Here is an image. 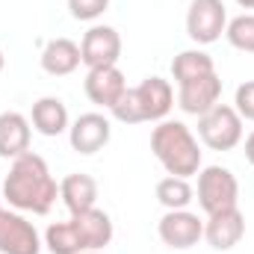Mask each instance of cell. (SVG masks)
Returning <instances> with one entry per match:
<instances>
[{"label": "cell", "instance_id": "5bb4252c", "mask_svg": "<svg viewBox=\"0 0 254 254\" xmlns=\"http://www.w3.org/2000/svg\"><path fill=\"white\" fill-rule=\"evenodd\" d=\"M27 151H30V122L15 110L0 113V157L18 160Z\"/></svg>", "mask_w": 254, "mask_h": 254}, {"label": "cell", "instance_id": "ba28073f", "mask_svg": "<svg viewBox=\"0 0 254 254\" xmlns=\"http://www.w3.org/2000/svg\"><path fill=\"white\" fill-rule=\"evenodd\" d=\"M42 240L33 222H27L18 213L3 210L0 213V254H39Z\"/></svg>", "mask_w": 254, "mask_h": 254}, {"label": "cell", "instance_id": "44dd1931", "mask_svg": "<svg viewBox=\"0 0 254 254\" xmlns=\"http://www.w3.org/2000/svg\"><path fill=\"white\" fill-rule=\"evenodd\" d=\"M192 187L187 178H175V175H169V178H163L160 184H157V201L166 207V210H187L192 201Z\"/></svg>", "mask_w": 254, "mask_h": 254}, {"label": "cell", "instance_id": "e0dca14e", "mask_svg": "<svg viewBox=\"0 0 254 254\" xmlns=\"http://www.w3.org/2000/svg\"><path fill=\"white\" fill-rule=\"evenodd\" d=\"M80 60V45L71 42V39H51L45 48H42V68L54 77H65L71 71H77Z\"/></svg>", "mask_w": 254, "mask_h": 254}, {"label": "cell", "instance_id": "cb8c5ba5", "mask_svg": "<svg viewBox=\"0 0 254 254\" xmlns=\"http://www.w3.org/2000/svg\"><path fill=\"white\" fill-rule=\"evenodd\" d=\"M234 110L240 113V119H249L254 122V80H246L237 95H234Z\"/></svg>", "mask_w": 254, "mask_h": 254}, {"label": "cell", "instance_id": "7a4b0ae2", "mask_svg": "<svg viewBox=\"0 0 254 254\" xmlns=\"http://www.w3.org/2000/svg\"><path fill=\"white\" fill-rule=\"evenodd\" d=\"M151 151L163 163V169L175 178H190L201 169L198 139L184 122H160L151 133Z\"/></svg>", "mask_w": 254, "mask_h": 254}, {"label": "cell", "instance_id": "d6986e66", "mask_svg": "<svg viewBox=\"0 0 254 254\" xmlns=\"http://www.w3.org/2000/svg\"><path fill=\"white\" fill-rule=\"evenodd\" d=\"M45 246L51 254H83L86 252V243L77 231V225L68 219V222H54L48 231H45Z\"/></svg>", "mask_w": 254, "mask_h": 254}, {"label": "cell", "instance_id": "603a6c76", "mask_svg": "<svg viewBox=\"0 0 254 254\" xmlns=\"http://www.w3.org/2000/svg\"><path fill=\"white\" fill-rule=\"evenodd\" d=\"M110 0H68V12L77 21H95L107 12Z\"/></svg>", "mask_w": 254, "mask_h": 254}, {"label": "cell", "instance_id": "4316f807", "mask_svg": "<svg viewBox=\"0 0 254 254\" xmlns=\"http://www.w3.org/2000/svg\"><path fill=\"white\" fill-rule=\"evenodd\" d=\"M3 65H6V60H3V51H0V71H3Z\"/></svg>", "mask_w": 254, "mask_h": 254}, {"label": "cell", "instance_id": "4fadbf2b", "mask_svg": "<svg viewBox=\"0 0 254 254\" xmlns=\"http://www.w3.org/2000/svg\"><path fill=\"white\" fill-rule=\"evenodd\" d=\"M219 95H222V80L219 74H204V77H195L190 83H181V92H178V104L184 113L190 116H204L207 110H213L219 104Z\"/></svg>", "mask_w": 254, "mask_h": 254}, {"label": "cell", "instance_id": "83f0119b", "mask_svg": "<svg viewBox=\"0 0 254 254\" xmlns=\"http://www.w3.org/2000/svg\"><path fill=\"white\" fill-rule=\"evenodd\" d=\"M83 254H104V252H83Z\"/></svg>", "mask_w": 254, "mask_h": 254}, {"label": "cell", "instance_id": "9c48e42d", "mask_svg": "<svg viewBox=\"0 0 254 254\" xmlns=\"http://www.w3.org/2000/svg\"><path fill=\"white\" fill-rule=\"evenodd\" d=\"M136 107H139V119L142 122H163L169 116V110L175 107V92L172 83L163 77H148L133 89Z\"/></svg>", "mask_w": 254, "mask_h": 254}, {"label": "cell", "instance_id": "f1b7e54d", "mask_svg": "<svg viewBox=\"0 0 254 254\" xmlns=\"http://www.w3.org/2000/svg\"><path fill=\"white\" fill-rule=\"evenodd\" d=\"M0 213H3V207H0Z\"/></svg>", "mask_w": 254, "mask_h": 254}, {"label": "cell", "instance_id": "484cf974", "mask_svg": "<svg viewBox=\"0 0 254 254\" xmlns=\"http://www.w3.org/2000/svg\"><path fill=\"white\" fill-rule=\"evenodd\" d=\"M237 3H240L243 9H254V0H237Z\"/></svg>", "mask_w": 254, "mask_h": 254}, {"label": "cell", "instance_id": "30bf717a", "mask_svg": "<svg viewBox=\"0 0 254 254\" xmlns=\"http://www.w3.org/2000/svg\"><path fill=\"white\" fill-rule=\"evenodd\" d=\"M243 234H246V216L240 213V207L210 213L204 222V240L216 252H231L243 240Z\"/></svg>", "mask_w": 254, "mask_h": 254}, {"label": "cell", "instance_id": "5b68a950", "mask_svg": "<svg viewBox=\"0 0 254 254\" xmlns=\"http://www.w3.org/2000/svg\"><path fill=\"white\" fill-rule=\"evenodd\" d=\"M228 27V9L222 0H192L187 12V36L195 45H213Z\"/></svg>", "mask_w": 254, "mask_h": 254}, {"label": "cell", "instance_id": "277c9868", "mask_svg": "<svg viewBox=\"0 0 254 254\" xmlns=\"http://www.w3.org/2000/svg\"><path fill=\"white\" fill-rule=\"evenodd\" d=\"M237 201H240V184L231 169L207 166L198 172V204L207 216L219 210H231L237 207Z\"/></svg>", "mask_w": 254, "mask_h": 254}, {"label": "cell", "instance_id": "8fae6325", "mask_svg": "<svg viewBox=\"0 0 254 254\" xmlns=\"http://www.w3.org/2000/svg\"><path fill=\"white\" fill-rule=\"evenodd\" d=\"M110 136H113L110 119L101 113H83L68 127V139H71V148L77 154H98L110 142Z\"/></svg>", "mask_w": 254, "mask_h": 254}, {"label": "cell", "instance_id": "3957f363", "mask_svg": "<svg viewBox=\"0 0 254 254\" xmlns=\"http://www.w3.org/2000/svg\"><path fill=\"white\" fill-rule=\"evenodd\" d=\"M198 136L213 151H234L243 142V119L234 107L216 104L204 116H198Z\"/></svg>", "mask_w": 254, "mask_h": 254}, {"label": "cell", "instance_id": "7402d4cb", "mask_svg": "<svg viewBox=\"0 0 254 254\" xmlns=\"http://www.w3.org/2000/svg\"><path fill=\"white\" fill-rule=\"evenodd\" d=\"M225 36L237 51L254 54V15H237L234 21H228Z\"/></svg>", "mask_w": 254, "mask_h": 254}, {"label": "cell", "instance_id": "2e32d148", "mask_svg": "<svg viewBox=\"0 0 254 254\" xmlns=\"http://www.w3.org/2000/svg\"><path fill=\"white\" fill-rule=\"evenodd\" d=\"M60 198H63V204L68 207L71 216L86 213V210H92L95 201H98V184H95V178H89V175H83V172H74V175L63 178V184H60Z\"/></svg>", "mask_w": 254, "mask_h": 254}, {"label": "cell", "instance_id": "7c38bea8", "mask_svg": "<svg viewBox=\"0 0 254 254\" xmlns=\"http://www.w3.org/2000/svg\"><path fill=\"white\" fill-rule=\"evenodd\" d=\"M83 89H86V95H89L92 104H98V107H104V110H113L116 101L127 92V80H125V74L119 71V65L89 68Z\"/></svg>", "mask_w": 254, "mask_h": 254}, {"label": "cell", "instance_id": "9a60e30c", "mask_svg": "<svg viewBox=\"0 0 254 254\" xmlns=\"http://www.w3.org/2000/svg\"><path fill=\"white\" fill-rule=\"evenodd\" d=\"M71 222L77 225V231H80V237H83V243H86V252H101L104 246L113 243V219H110L104 210L92 207V210H86V213L71 216Z\"/></svg>", "mask_w": 254, "mask_h": 254}, {"label": "cell", "instance_id": "52a82bcc", "mask_svg": "<svg viewBox=\"0 0 254 254\" xmlns=\"http://www.w3.org/2000/svg\"><path fill=\"white\" fill-rule=\"evenodd\" d=\"M157 231H160V240H163L169 249L184 252V249L198 246V240L204 237V222H201L195 213H190V210H169V213L160 219Z\"/></svg>", "mask_w": 254, "mask_h": 254}, {"label": "cell", "instance_id": "8992f818", "mask_svg": "<svg viewBox=\"0 0 254 254\" xmlns=\"http://www.w3.org/2000/svg\"><path fill=\"white\" fill-rule=\"evenodd\" d=\"M122 57V36L116 33V27L98 24L92 30H86L83 42H80V60L89 68H107L116 65Z\"/></svg>", "mask_w": 254, "mask_h": 254}, {"label": "cell", "instance_id": "6da1fadb", "mask_svg": "<svg viewBox=\"0 0 254 254\" xmlns=\"http://www.w3.org/2000/svg\"><path fill=\"white\" fill-rule=\"evenodd\" d=\"M57 195H60V184L51 178L48 163L39 154L27 151L18 160H12V169L3 181V198L9 201V207L45 216L51 213Z\"/></svg>", "mask_w": 254, "mask_h": 254}, {"label": "cell", "instance_id": "ac0fdd59", "mask_svg": "<svg viewBox=\"0 0 254 254\" xmlns=\"http://www.w3.org/2000/svg\"><path fill=\"white\" fill-rule=\"evenodd\" d=\"M33 127L42 133V136H60L68 130V110L60 98H39L33 104V116H30Z\"/></svg>", "mask_w": 254, "mask_h": 254}, {"label": "cell", "instance_id": "d4e9b609", "mask_svg": "<svg viewBox=\"0 0 254 254\" xmlns=\"http://www.w3.org/2000/svg\"><path fill=\"white\" fill-rule=\"evenodd\" d=\"M246 160L254 166V130L246 136Z\"/></svg>", "mask_w": 254, "mask_h": 254}, {"label": "cell", "instance_id": "ffe728a7", "mask_svg": "<svg viewBox=\"0 0 254 254\" xmlns=\"http://www.w3.org/2000/svg\"><path fill=\"white\" fill-rule=\"evenodd\" d=\"M213 71H216L213 57L204 54V51H181V54L175 57V63H172V74H175L178 86H181V83H190L195 77L213 74Z\"/></svg>", "mask_w": 254, "mask_h": 254}]
</instances>
